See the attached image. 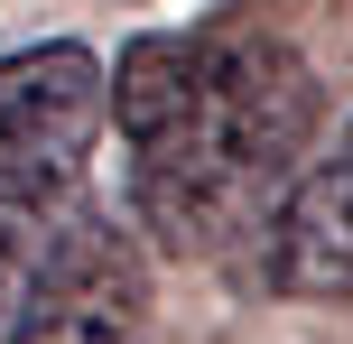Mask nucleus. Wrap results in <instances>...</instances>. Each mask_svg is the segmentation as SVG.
Segmentation results:
<instances>
[{
  "label": "nucleus",
  "mask_w": 353,
  "mask_h": 344,
  "mask_svg": "<svg viewBox=\"0 0 353 344\" xmlns=\"http://www.w3.org/2000/svg\"><path fill=\"white\" fill-rule=\"evenodd\" d=\"M112 130L130 159V205L176 261L270 233L298 159L316 140V74L261 19L130 37L112 65Z\"/></svg>",
  "instance_id": "nucleus-1"
},
{
  "label": "nucleus",
  "mask_w": 353,
  "mask_h": 344,
  "mask_svg": "<svg viewBox=\"0 0 353 344\" xmlns=\"http://www.w3.org/2000/svg\"><path fill=\"white\" fill-rule=\"evenodd\" d=\"M10 344H149V261L130 223L74 205L10 289Z\"/></svg>",
  "instance_id": "nucleus-3"
},
{
  "label": "nucleus",
  "mask_w": 353,
  "mask_h": 344,
  "mask_svg": "<svg viewBox=\"0 0 353 344\" xmlns=\"http://www.w3.org/2000/svg\"><path fill=\"white\" fill-rule=\"evenodd\" d=\"M261 270L279 298H353V130L279 196Z\"/></svg>",
  "instance_id": "nucleus-4"
},
{
  "label": "nucleus",
  "mask_w": 353,
  "mask_h": 344,
  "mask_svg": "<svg viewBox=\"0 0 353 344\" xmlns=\"http://www.w3.org/2000/svg\"><path fill=\"white\" fill-rule=\"evenodd\" d=\"M103 121H112V74L93 47L47 37V47L0 56V298L84 205V159Z\"/></svg>",
  "instance_id": "nucleus-2"
}]
</instances>
